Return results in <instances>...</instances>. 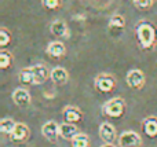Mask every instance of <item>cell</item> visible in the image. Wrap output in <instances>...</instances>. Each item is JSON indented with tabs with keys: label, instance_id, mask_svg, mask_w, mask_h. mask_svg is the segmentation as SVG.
<instances>
[{
	"label": "cell",
	"instance_id": "1",
	"mask_svg": "<svg viewBox=\"0 0 157 147\" xmlns=\"http://www.w3.org/2000/svg\"><path fill=\"white\" fill-rule=\"evenodd\" d=\"M136 39L142 50H152L155 47L157 32L156 28L149 21H139L135 28Z\"/></svg>",
	"mask_w": 157,
	"mask_h": 147
},
{
	"label": "cell",
	"instance_id": "2",
	"mask_svg": "<svg viewBox=\"0 0 157 147\" xmlns=\"http://www.w3.org/2000/svg\"><path fill=\"white\" fill-rule=\"evenodd\" d=\"M125 101L123 98H113L102 106V112L110 118H120L125 113Z\"/></svg>",
	"mask_w": 157,
	"mask_h": 147
},
{
	"label": "cell",
	"instance_id": "3",
	"mask_svg": "<svg viewBox=\"0 0 157 147\" xmlns=\"http://www.w3.org/2000/svg\"><path fill=\"white\" fill-rule=\"evenodd\" d=\"M94 85L99 92L108 94V92H112V91L114 90V87H116V79H114L112 74L101 73L95 77Z\"/></svg>",
	"mask_w": 157,
	"mask_h": 147
},
{
	"label": "cell",
	"instance_id": "4",
	"mask_svg": "<svg viewBox=\"0 0 157 147\" xmlns=\"http://www.w3.org/2000/svg\"><path fill=\"white\" fill-rule=\"evenodd\" d=\"M119 146L120 147H141L142 146V139L136 132L125 131L120 135Z\"/></svg>",
	"mask_w": 157,
	"mask_h": 147
},
{
	"label": "cell",
	"instance_id": "5",
	"mask_svg": "<svg viewBox=\"0 0 157 147\" xmlns=\"http://www.w3.org/2000/svg\"><path fill=\"white\" fill-rule=\"evenodd\" d=\"M125 81H127L128 87L134 88V90H139L144 87L145 84V74L139 69H132L127 73L125 76Z\"/></svg>",
	"mask_w": 157,
	"mask_h": 147
},
{
	"label": "cell",
	"instance_id": "6",
	"mask_svg": "<svg viewBox=\"0 0 157 147\" xmlns=\"http://www.w3.org/2000/svg\"><path fill=\"white\" fill-rule=\"evenodd\" d=\"M11 98H13L14 103L17 105L18 107H28L30 105V94L28 92V90H25V88H15L13 92V95H11Z\"/></svg>",
	"mask_w": 157,
	"mask_h": 147
},
{
	"label": "cell",
	"instance_id": "7",
	"mask_svg": "<svg viewBox=\"0 0 157 147\" xmlns=\"http://www.w3.org/2000/svg\"><path fill=\"white\" fill-rule=\"evenodd\" d=\"M41 134L50 142H55L59 136V125L55 121H47L43 127H41Z\"/></svg>",
	"mask_w": 157,
	"mask_h": 147
},
{
	"label": "cell",
	"instance_id": "8",
	"mask_svg": "<svg viewBox=\"0 0 157 147\" xmlns=\"http://www.w3.org/2000/svg\"><path fill=\"white\" fill-rule=\"evenodd\" d=\"M50 32L51 35L57 36L61 39H68L69 37V28L66 25V22H63L62 19H55L51 25H50Z\"/></svg>",
	"mask_w": 157,
	"mask_h": 147
},
{
	"label": "cell",
	"instance_id": "9",
	"mask_svg": "<svg viewBox=\"0 0 157 147\" xmlns=\"http://www.w3.org/2000/svg\"><path fill=\"white\" fill-rule=\"evenodd\" d=\"M63 120H65V123L77 124L83 120V113L76 106H66L63 109Z\"/></svg>",
	"mask_w": 157,
	"mask_h": 147
},
{
	"label": "cell",
	"instance_id": "10",
	"mask_svg": "<svg viewBox=\"0 0 157 147\" xmlns=\"http://www.w3.org/2000/svg\"><path fill=\"white\" fill-rule=\"evenodd\" d=\"M99 136L105 143H113L116 139V129L112 124L102 123L99 125Z\"/></svg>",
	"mask_w": 157,
	"mask_h": 147
},
{
	"label": "cell",
	"instance_id": "11",
	"mask_svg": "<svg viewBox=\"0 0 157 147\" xmlns=\"http://www.w3.org/2000/svg\"><path fill=\"white\" fill-rule=\"evenodd\" d=\"M28 136H29V128H28V125H25V124H22V123H17L13 134L10 135L11 140L17 142V143L25 142V140L28 139Z\"/></svg>",
	"mask_w": 157,
	"mask_h": 147
},
{
	"label": "cell",
	"instance_id": "12",
	"mask_svg": "<svg viewBox=\"0 0 157 147\" xmlns=\"http://www.w3.org/2000/svg\"><path fill=\"white\" fill-rule=\"evenodd\" d=\"M80 134L78 128L76 127V124L72 123H63L59 125V136L65 140H72L75 136Z\"/></svg>",
	"mask_w": 157,
	"mask_h": 147
},
{
	"label": "cell",
	"instance_id": "13",
	"mask_svg": "<svg viewBox=\"0 0 157 147\" xmlns=\"http://www.w3.org/2000/svg\"><path fill=\"white\" fill-rule=\"evenodd\" d=\"M50 79L54 84L57 85H63L68 83L69 80V73L65 68H54L50 73Z\"/></svg>",
	"mask_w": 157,
	"mask_h": 147
},
{
	"label": "cell",
	"instance_id": "14",
	"mask_svg": "<svg viewBox=\"0 0 157 147\" xmlns=\"http://www.w3.org/2000/svg\"><path fill=\"white\" fill-rule=\"evenodd\" d=\"M46 52L52 58H62L63 55L66 54V47L62 41L55 40V41H51V43L47 46Z\"/></svg>",
	"mask_w": 157,
	"mask_h": 147
},
{
	"label": "cell",
	"instance_id": "15",
	"mask_svg": "<svg viewBox=\"0 0 157 147\" xmlns=\"http://www.w3.org/2000/svg\"><path fill=\"white\" fill-rule=\"evenodd\" d=\"M33 70V77H35V84H43L47 81V79H50V73L48 69L44 65H35L32 66Z\"/></svg>",
	"mask_w": 157,
	"mask_h": 147
},
{
	"label": "cell",
	"instance_id": "16",
	"mask_svg": "<svg viewBox=\"0 0 157 147\" xmlns=\"http://www.w3.org/2000/svg\"><path fill=\"white\" fill-rule=\"evenodd\" d=\"M142 128L146 136L157 138V117H146L142 121Z\"/></svg>",
	"mask_w": 157,
	"mask_h": 147
},
{
	"label": "cell",
	"instance_id": "17",
	"mask_svg": "<svg viewBox=\"0 0 157 147\" xmlns=\"http://www.w3.org/2000/svg\"><path fill=\"white\" fill-rule=\"evenodd\" d=\"M18 80L22 83V84H26V85L35 84V77H33V70H32V68H26V69H24V70L19 72Z\"/></svg>",
	"mask_w": 157,
	"mask_h": 147
},
{
	"label": "cell",
	"instance_id": "18",
	"mask_svg": "<svg viewBox=\"0 0 157 147\" xmlns=\"http://www.w3.org/2000/svg\"><path fill=\"white\" fill-rule=\"evenodd\" d=\"M109 28L110 29H117V30H123L125 28V18L120 14H114L109 21Z\"/></svg>",
	"mask_w": 157,
	"mask_h": 147
},
{
	"label": "cell",
	"instance_id": "19",
	"mask_svg": "<svg viewBox=\"0 0 157 147\" xmlns=\"http://www.w3.org/2000/svg\"><path fill=\"white\" fill-rule=\"evenodd\" d=\"M17 123L13 120V118H3L0 121V132L4 135H11L15 128Z\"/></svg>",
	"mask_w": 157,
	"mask_h": 147
},
{
	"label": "cell",
	"instance_id": "20",
	"mask_svg": "<svg viewBox=\"0 0 157 147\" xmlns=\"http://www.w3.org/2000/svg\"><path fill=\"white\" fill-rule=\"evenodd\" d=\"M71 142H72V147H88L90 146V139L86 134H78Z\"/></svg>",
	"mask_w": 157,
	"mask_h": 147
},
{
	"label": "cell",
	"instance_id": "21",
	"mask_svg": "<svg viewBox=\"0 0 157 147\" xmlns=\"http://www.w3.org/2000/svg\"><path fill=\"white\" fill-rule=\"evenodd\" d=\"M11 63H13V55H11L10 52L4 51V50L0 51V69L6 70Z\"/></svg>",
	"mask_w": 157,
	"mask_h": 147
},
{
	"label": "cell",
	"instance_id": "22",
	"mask_svg": "<svg viewBox=\"0 0 157 147\" xmlns=\"http://www.w3.org/2000/svg\"><path fill=\"white\" fill-rule=\"evenodd\" d=\"M11 41V32L6 28H2L0 29V47L4 48V47L8 46V43Z\"/></svg>",
	"mask_w": 157,
	"mask_h": 147
},
{
	"label": "cell",
	"instance_id": "23",
	"mask_svg": "<svg viewBox=\"0 0 157 147\" xmlns=\"http://www.w3.org/2000/svg\"><path fill=\"white\" fill-rule=\"evenodd\" d=\"M41 4L47 10H58L62 4V0H41Z\"/></svg>",
	"mask_w": 157,
	"mask_h": 147
},
{
	"label": "cell",
	"instance_id": "24",
	"mask_svg": "<svg viewBox=\"0 0 157 147\" xmlns=\"http://www.w3.org/2000/svg\"><path fill=\"white\" fill-rule=\"evenodd\" d=\"M132 3L136 8H139V10H149V8L153 6L155 0H132Z\"/></svg>",
	"mask_w": 157,
	"mask_h": 147
},
{
	"label": "cell",
	"instance_id": "25",
	"mask_svg": "<svg viewBox=\"0 0 157 147\" xmlns=\"http://www.w3.org/2000/svg\"><path fill=\"white\" fill-rule=\"evenodd\" d=\"M101 147H116V146H114L113 143H105V145L101 146Z\"/></svg>",
	"mask_w": 157,
	"mask_h": 147
}]
</instances>
